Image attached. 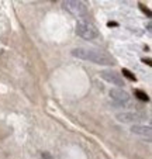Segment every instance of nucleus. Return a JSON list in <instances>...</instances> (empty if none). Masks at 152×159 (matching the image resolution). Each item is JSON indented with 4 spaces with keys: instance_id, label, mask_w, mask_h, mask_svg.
<instances>
[{
    "instance_id": "obj_1",
    "label": "nucleus",
    "mask_w": 152,
    "mask_h": 159,
    "mask_svg": "<svg viewBox=\"0 0 152 159\" xmlns=\"http://www.w3.org/2000/svg\"><path fill=\"white\" fill-rule=\"evenodd\" d=\"M72 57L78 58L82 61L93 62L97 65H113L114 61L110 55H107L103 51H96V49H86V48H73L71 51Z\"/></svg>"
},
{
    "instance_id": "obj_2",
    "label": "nucleus",
    "mask_w": 152,
    "mask_h": 159,
    "mask_svg": "<svg viewBox=\"0 0 152 159\" xmlns=\"http://www.w3.org/2000/svg\"><path fill=\"white\" fill-rule=\"evenodd\" d=\"M75 31H76V34H78L81 38L87 39V41H90V39H96L99 37L97 28H96L93 24H90V23H87V21H83V20L78 21V24H76V28H75Z\"/></svg>"
},
{
    "instance_id": "obj_3",
    "label": "nucleus",
    "mask_w": 152,
    "mask_h": 159,
    "mask_svg": "<svg viewBox=\"0 0 152 159\" xmlns=\"http://www.w3.org/2000/svg\"><path fill=\"white\" fill-rule=\"evenodd\" d=\"M116 118L120 123H125V124H138L140 121L145 120V116L140 114V113H135V111H122L118 113L116 116Z\"/></svg>"
},
{
    "instance_id": "obj_4",
    "label": "nucleus",
    "mask_w": 152,
    "mask_h": 159,
    "mask_svg": "<svg viewBox=\"0 0 152 159\" xmlns=\"http://www.w3.org/2000/svg\"><path fill=\"white\" fill-rule=\"evenodd\" d=\"M62 7L66 10L68 13L73 16H83L86 13V6H85L82 2L78 0H68V2H63Z\"/></svg>"
},
{
    "instance_id": "obj_5",
    "label": "nucleus",
    "mask_w": 152,
    "mask_h": 159,
    "mask_svg": "<svg viewBox=\"0 0 152 159\" xmlns=\"http://www.w3.org/2000/svg\"><path fill=\"white\" fill-rule=\"evenodd\" d=\"M100 78L103 79V80H106L107 83L116 84V86H118V87L124 86V79H122L118 73L113 72V70H101Z\"/></svg>"
},
{
    "instance_id": "obj_6",
    "label": "nucleus",
    "mask_w": 152,
    "mask_h": 159,
    "mask_svg": "<svg viewBox=\"0 0 152 159\" xmlns=\"http://www.w3.org/2000/svg\"><path fill=\"white\" fill-rule=\"evenodd\" d=\"M110 97L117 103V104L125 106L130 103V94L122 89H111L110 90Z\"/></svg>"
},
{
    "instance_id": "obj_7",
    "label": "nucleus",
    "mask_w": 152,
    "mask_h": 159,
    "mask_svg": "<svg viewBox=\"0 0 152 159\" xmlns=\"http://www.w3.org/2000/svg\"><path fill=\"white\" fill-rule=\"evenodd\" d=\"M130 131L132 134H137V135H141V137H146V138H151V132H152V128L151 125H145V124H132Z\"/></svg>"
},
{
    "instance_id": "obj_8",
    "label": "nucleus",
    "mask_w": 152,
    "mask_h": 159,
    "mask_svg": "<svg viewBox=\"0 0 152 159\" xmlns=\"http://www.w3.org/2000/svg\"><path fill=\"white\" fill-rule=\"evenodd\" d=\"M122 73H124V75L127 76V78H128V79H131V80H135V76H134V75H131V73H130L127 69H124V70H122Z\"/></svg>"
},
{
    "instance_id": "obj_9",
    "label": "nucleus",
    "mask_w": 152,
    "mask_h": 159,
    "mask_svg": "<svg viewBox=\"0 0 152 159\" xmlns=\"http://www.w3.org/2000/svg\"><path fill=\"white\" fill-rule=\"evenodd\" d=\"M135 93H137V97H140V99H142V100H148V97L145 96V93H142V92H140V90H137Z\"/></svg>"
}]
</instances>
